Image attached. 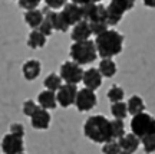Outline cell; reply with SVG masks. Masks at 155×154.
<instances>
[{"label":"cell","mask_w":155,"mask_h":154,"mask_svg":"<svg viewBox=\"0 0 155 154\" xmlns=\"http://www.w3.org/2000/svg\"><path fill=\"white\" fill-rule=\"evenodd\" d=\"M96 52L102 59H112L124 49V35L114 29H108L94 40Z\"/></svg>","instance_id":"1"},{"label":"cell","mask_w":155,"mask_h":154,"mask_svg":"<svg viewBox=\"0 0 155 154\" xmlns=\"http://www.w3.org/2000/svg\"><path fill=\"white\" fill-rule=\"evenodd\" d=\"M83 134L96 144H105L112 140L111 121L104 115H92L83 124Z\"/></svg>","instance_id":"2"},{"label":"cell","mask_w":155,"mask_h":154,"mask_svg":"<svg viewBox=\"0 0 155 154\" xmlns=\"http://www.w3.org/2000/svg\"><path fill=\"white\" fill-rule=\"evenodd\" d=\"M69 55L75 63L82 66L96 61L98 52L94 40H83V42H73L69 49Z\"/></svg>","instance_id":"3"},{"label":"cell","mask_w":155,"mask_h":154,"mask_svg":"<svg viewBox=\"0 0 155 154\" xmlns=\"http://www.w3.org/2000/svg\"><path fill=\"white\" fill-rule=\"evenodd\" d=\"M135 7V0H111L106 7V23L108 26H116L122 20L127 12Z\"/></svg>","instance_id":"4"},{"label":"cell","mask_w":155,"mask_h":154,"mask_svg":"<svg viewBox=\"0 0 155 154\" xmlns=\"http://www.w3.org/2000/svg\"><path fill=\"white\" fill-rule=\"evenodd\" d=\"M131 132L135 134L139 140L150 134L155 135V118L147 112L134 115L131 120Z\"/></svg>","instance_id":"5"},{"label":"cell","mask_w":155,"mask_h":154,"mask_svg":"<svg viewBox=\"0 0 155 154\" xmlns=\"http://www.w3.org/2000/svg\"><path fill=\"white\" fill-rule=\"evenodd\" d=\"M83 69L81 65L75 63L73 61H66L63 62L61 66V74L59 77L62 78V81H65V84L69 85H78L82 81L83 78Z\"/></svg>","instance_id":"6"},{"label":"cell","mask_w":155,"mask_h":154,"mask_svg":"<svg viewBox=\"0 0 155 154\" xmlns=\"http://www.w3.org/2000/svg\"><path fill=\"white\" fill-rule=\"evenodd\" d=\"M83 20L89 23L106 22V7L101 3H89L82 6Z\"/></svg>","instance_id":"7"},{"label":"cell","mask_w":155,"mask_h":154,"mask_svg":"<svg viewBox=\"0 0 155 154\" xmlns=\"http://www.w3.org/2000/svg\"><path fill=\"white\" fill-rule=\"evenodd\" d=\"M96 104H98V98H96L95 91H91L88 88H82L78 91L76 99H75V105H76L78 111H81V112L91 111L96 107Z\"/></svg>","instance_id":"8"},{"label":"cell","mask_w":155,"mask_h":154,"mask_svg":"<svg viewBox=\"0 0 155 154\" xmlns=\"http://www.w3.org/2000/svg\"><path fill=\"white\" fill-rule=\"evenodd\" d=\"M78 91L76 85H69V84H63L59 91L56 92V101L58 104L61 105L62 108H69L71 105L75 104V99H76Z\"/></svg>","instance_id":"9"},{"label":"cell","mask_w":155,"mask_h":154,"mask_svg":"<svg viewBox=\"0 0 155 154\" xmlns=\"http://www.w3.org/2000/svg\"><path fill=\"white\" fill-rule=\"evenodd\" d=\"M2 150L5 154H22L25 150V143L22 137L13 134H6L2 140Z\"/></svg>","instance_id":"10"},{"label":"cell","mask_w":155,"mask_h":154,"mask_svg":"<svg viewBox=\"0 0 155 154\" xmlns=\"http://www.w3.org/2000/svg\"><path fill=\"white\" fill-rule=\"evenodd\" d=\"M63 17L66 19V22L69 26H75L76 23L82 22L83 16H82V6H78L75 3H66L65 7L61 12Z\"/></svg>","instance_id":"11"},{"label":"cell","mask_w":155,"mask_h":154,"mask_svg":"<svg viewBox=\"0 0 155 154\" xmlns=\"http://www.w3.org/2000/svg\"><path fill=\"white\" fill-rule=\"evenodd\" d=\"M82 82L85 85V88L91 89V91H96L102 85V75L96 68H89L83 72Z\"/></svg>","instance_id":"12"},{"label":"cell","mask_w":155,"mask_h":154,"mask_svg":"<svg viewBox=\"0 0 155 154\" xmlns=\"http://www.w3.org/2000/svg\"><path fill=\"white\" fill-rule=\"evenodd\" d=\"M50 120H52V117H50L49 111L39 107L36 112L30 117V124L35 130H48L50 125Z\"/></svg>","instance_id":"13"},{"label":"cell","mask_w":155,"mask_h":154,"mask_svg":"<svg viewBox=\"0 0 155 154\" xmlns=\"http://www.w3.org/2000/svg\"><path fill=\"white\" fill-rule=\"evenodd\" d=\"M91 35H92V30H91L89 22L82 20L73 26L72 32H71V38L73 42H83V40H89Z\"/></svg>","instance_id":"14"},{"label":"cell","mask_w":155,"mask_h":154,"mask_svg":"<svg viewBox=\"0 0 155 154\" xmlns=\"http://www.w3.org/2000/svg\"><path fill=\"white\" fill-rule=\"evenodd\" d=\"M40 71H42V65L38 59H29L28 62L23 63L22 74L26 81H35L40 75Z\"/></svg>","instance_id":"15"},{"label":"cell","mask_w":155,"mask_h":154,"mask_svg":"<svg viewBox=\"0 0 155 154\" xmlns=\"http://www.w3.org/2000/svg\"><path fill=\"white\" fill-rule=\"evenodd\" d=\"M118 143H119V145H121L122 151L129 153V154H134L137 150L139 149L141 140H139L135 134H132V132H128V134H125L122 138H119V140H118Z\"/></svg>","instance_id":"16"},{"label":"cell","mask_w":155,"mask_h":154,"mask_svg":"<svg viewBox=\"0 0 155 154\" xmlns=\"http://www.w3.org/2000/svg\"><path fill=\"white\" fill-rule=\"evenodd\" d=\"M38 105L43 110L49 111V110H55L56 105H58V101H56V92H52V91H48L45 89L38 95Z\"/></svg>","instance_id":"17"},{"label":"cell","mask_w":155,"mask_h":154,"mask_svg":"<svg viewBox=\"0 0 155 154\" xmlns=\"http://www.w3.org/2000/svg\"><path fill=\"white\" fill-rule=\"evenodd\" d=\"M45 19V15L42 10H39V9H33V10H28L25 13V22L28 23V26L36 30L39 29V26L42 25Z\"/></svg>","instance_id":"18"},{"label":"cell","mask_w":155,"mask_h":154,"mask_svg":"<svg viewBox=\"0 0 155 154\" xmlns=\"http://www.w3.org/2000/svg\"><path fill=\"white\" fill-rule=\"evenodd\" d=\"M127 107H128V114L131 115H138L141 112H145V102L144 99L138 97V95H132L131 98L128 99L127 102Z\"/></svg>","instance_id":"19"},{"label":"cell","mask_w":155,"mask_h":154,"mask_svg":"<svg viewBox=\"0 0 155 154\" xmlns=\"http://www.w3.org/2000/svg\"><path fill=\"white\" fill-rule=\"evenodd\" d=\"M46 36H45L43 33H40L36 29V30H32L30 35H29L28 38V46L30 49H40V48H43L45 45H46Z\"/></svg>","instance_id":"20"},{"label":"cell","mask_w":155,"mask_h":154,"mask_svg":"<svg viewBox=\"0 0 155 154\" xmlns=\"http://www.w3.org/2000/svg\"><path fill=\"white\" fill-rule=\"evenodd\" d=\"M98 71L101 72V75L105 78H112L116 74L118 68H116V63L112 59H102L99 62V68Z\"/></svg>","instance_id":"21"},{"label":"cell","mask_w":155,"mask_h":154,"mask_svg":"<svg viewBox=\"0 0 155 154\" xmlns=\"http://www.w3.org/2000/svg\"><path fill=\"white\" fill-rule=\"evenodd\" d=\"M45 88L48 91H52V92H58L59 88L62 87V78L58 75V74H49L48 77L45 78L43 81Z\"/></svg>","instance_id":"22"},{"label":"cell","mask_w":155,"mask_h":154,"mask_svg":"<svg viewBox=\"0 0 155 154\" xmlns=\"http://www.w3.org/2000/svg\"><path fill=\"white\" fill-rule=\"evenodd\" d=\"M111 114L114 115V120H125L128 115V107L127 102H115V104L111 105Z\"/></svg>","instance_id":"23"},{"label":"cell","mask_w":155,"mask_h":154,"mask_svg":"<svg viewBox=\"0 0 155 154\" xmlns=\"http://www.w3.org/2000/svg\"><path fill=\"white\" fill-rule=\"evenodd\" d=\"M111 131H112V140H119L122 138L127 132H125V124L122 120H112L111 121Z\"/></svg>","instance_id":"24"},{"label":"cell","mask_w":155,"mask_h":154,"mask_svg":"<svg viewBox=\"0 0 155 154\" xmlns=\"http://www.w3.org/2000/svg\"><path fill=\"white\" fill-rule=\"evenodd\" d=\"M108 99L111 101L112 104H115V102H121L124 101L125 98V91L121 88V87H118V85H112L111 89L108 91Z\"/></svg>","instance_id":"25"},{"label":"cell","mask_w":155,"mask_h":154,"mask_svg":"<svg viewBox=\"0 0 155 154\" xmlns=\"http://www.w3.org/2000/svg\"><path fill=\"white\" fill-rule=\"evenodd\" d=\"M141 144H142V149L147 154H152L155 153V135L150 134V135H145L141 138Z\"/></svg>","instance_id":"26"},{"label":"cell","mask_w":155,"mask_h":154,"mask_svg":"<svg viewBox=\"0 0 155 154\" xmlns=\"http://www.w3.org/2000/svg\"><path fill=\"white\" fill-rule=\"evenodd\" d=\"M121 145L116 140H111L102 145V153L104 154H121Z\"/></svg>","instance_id":"27"},{"label":"cell","mask_w":155,"mask_h":154,"mask_svg":"<svg viewBox=\"0 0 155 154\" xmlns=\"http://www.w3.org/2000/svg\"><path fill=\"white\" fill-rule=\"evenodd\" d=\"M40 33H43L46 38H49L50 35L53 33V26H52V22H50V19H49V16H46L45 15V19H43V22H42V25L39 26V29H38Z\"/></svg>","instance_id":"28"},{"label":"cell","mask_w":155,"mask_h":154,"mask_svg":"<svg viewBox=\"0 0 155 154\" xmlns=\"http://www.w3.org/2000/svg\"><path fill=\"white\" fill-rule=\"evenodd\" d=\"M91 25V30H92V35H95V36H99V35H102L104 32H106L108 30V23L106 22H95V23H89Z\"/></svg>","instance_id":"29"},{"label":"cell","mask_w":155,"mask_h":154,"mask_svg":"<svg viewBox=\"0 0 155 154\" xmlns=\"http://www.w3.org/2000/svg\"><path fill=\"white\" fill-rule=\"evenodd\" d=\"M39 108V105L35 102L33 99H28V101H25V104H23V114L28 117H32L36 112V110Z\"/></svg>","instance_id":"30"},{"label":"cell","mask_w":155,"mask_h":154,"mask_svg":"<svg viewBox=\"0 0 155 154\" xmlns=\"http://www.w3.org/2000/svg\"><path fill=\"white\" fill-rule=\"evenodd\" d=\"M42 0H19V6L25 9V10H33V9H38V6L40 5Z\"/></svg>","instance_id":"31"},{"label":"cell","mask_w":155,"mask_h":154,"mask_svg":"<svg viewBox=\"0 0 155 154\" xmlns=\"http://www.w3.org/2000/svg\"><path fill=\"white\" fill-rule=\"evenodd\" d=\"M46 7H49L50 10H58V9H63L68 0H45Z\"/></svg>","instance_id":"32"},{"label":"cell","mask_w":155,"mask_h":154,"mask_svg":"<svg viewBox=\"0 0 155 154\" xmlns=\"http://www.w3.org/2000/svg\"><path fill=\"white\" fill-rule=\"evenodd\" d=\"M10 134L13 135H17V137H22L25 135V127L22 124H19V122H15V124H12L10 125Z\"/></svg>","instance_id":"33"},{"label":"cell","mask_w":155,"mask_h":154,"mask_svg":"<svg viewBox=\"0 0 155 154\" xmlns=\"http://www.w3.org/2000/svg\"><path fill=\"white\" fill-rule=\"evenodd\" d=\"M71 3H75L78 6H85V5H89V3H92L91 0H71Z\"/></svg>","instance_id":"34"},{"label":"cell","mask_w":155,"mask_h":154,"mask_svg":"<svg viewBox=\"0 0 155 154\" xmlns=\"http://www.w3.org/2000/svg\"><path fill=\"white\" fill-rule=\"evenodd\" d=\"M144 2V5L147 7H150V9H155V0H142Z\"/></svg>","instance_id":"35"},{"label":"cell","mask_w":155,"mask_h":154,"mask_svg":"<svg viewBox=\"0 0 155 154\" xmlns=\"http://www.w3.org/2000/svg\"><path fill=\"white\" fill-rule=\"evenodd\" d=\"M92 3H101V2H104V0H91Z\"/></svg>","instance_id":"36"},{"label":"cell","mask_w":155,"mask_h":154,"mask_svg":"<svg viewBox=\"0 0 155 154\" xmlns=\"http://www.w3.org/2000/svg\"><path fill=\"white\" fill-rule=\"evenodd\" d=\"M121 154H129V153H125V151H121Z\"/></svg>","instance_id":"37"},{"label":"cell","mask_w":155,"mask_h":154,"mask_svg":"<svg viewBox=\"0 0 155 154\" xmlns=\"http://www.w3.org/2000/svg\"><path fill=\"white\" fill-rule=\"evenodd\" d=\"M22 154H25V153H22Z\"/></svg>","instance_id":"38"}]
</instances>
